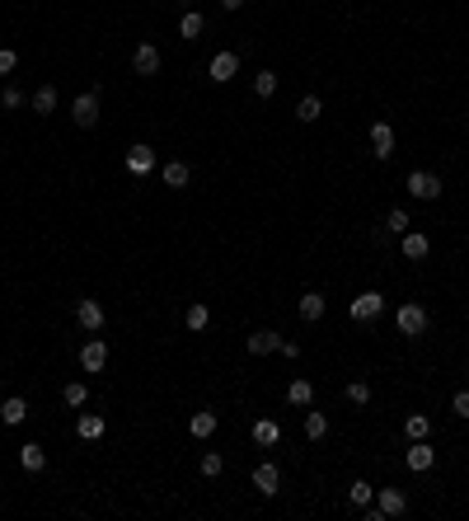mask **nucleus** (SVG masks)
Returning a JSON list of instances; mask_svg holds the SVG:
<instances>
[{
  "label": "nucleus",
  "instance_id": "obj_22",
  "mask_svg": "<svg viewBox=\"0 0 469 521\" xmlns=\"http://www.w3.org/2000/svg\"><path fill=\"white\" fill-rule=\"evenodd\" d=\"M19 460H24V470H33V474H38V470H47V451H43L38 442L19 446Z\"/></svg>",
  "mask_w": 469,
  "mask_h": 521
},
{
  "label": "nucleus",
  "instance_id": "obj_5",
  "mask_svg": "<svg viewBox=\"0 0 469 521\" xmlns=\"http://www.w3.org/2000/svg\"><path fill=\"white\" fill-rule=\"evenodd\" d=\"M104 362H108V343H104V338H85V347H80V366H85V371H104Z\"/></svg>",
  "mask_w": 469,
  "mask_h": 521
},
{
  "label": "nucleus",
  "instance_id": "obj_36",
  "mask_svg": "<svg viewBox=\"0 0 469 521\" xmlns=\"http://www.w3.org/2000/svg\"><path fill=\"white\" fill-rule=\"evenodd\" d=\"M15 66H19V52L15 48H0V76H10Z\"/></svg>",
  "mask_w": 469,
  "mask_h": 521
},
{
  "label": "nucleus",
  "instance_id": "obj_30",
  "mask_svg": "<svg viewBox=\"0 0 469 521\" xmlns=\"http://www.w3.org/2000/svg\"><path fill=\"white\" fill-rule=\"evenodd\" d=\"M253 95L272 99V95H277V76H272V71H258V76H253Z\"/></svg>",
  "mask_w": 469,
  "mask_h": 521
},
{
  "label": "nucleus",
  "instance_id": "obj_13",
  "mask_svg": "<svg viewBox=\"0 0 469 521\" xmlns=\"http://www.w3.org/2000/svg\"><path fill=\"white\" fill-rule=\"evenodd\" d=\"M300 319H305V324H314V319H324V310H328V300L319 296V291H305V296H300Z\"/></svg>",
  "mask_w": 469,
  "mask_h": 521
},
{
  "label": "nucleus",
  "instance_id": "obj_18",
  "mask_svg": "<svg viewBox=\"0 0 469 521\" xmlns=\"http://www.w3.org/2000/svg\"><path fill=\"white\" fill-rule=\"evenodd\" d=\"M253 442H258V446H277L281 442V423H277V418H258V423H253Z\"/></svg>",
  "mask_w": 469,
  "mask_h": 521
},
{
  "label": "nucleus",
  "instance_id": "obj_3",
  "mask_svg": "<svg viewBox=\"0 0 469 521\" xmlns=\"http://www.w3.org/2000/svg\"><path fill=\"white\" fill-rule=\"evenodd\" d=\"M380 310H385V296H380V291H361V296L352 300V305H347V315L361 319V324H366V319H375Z\"/></svg>",
  "mask_w": 469,
  "mask_h": 521
},
{
  "label": "nucleus",
  "instance_id": "obj_11",
  "mask_svg": "<svg viewBox=\"0 0 469 521\" xmlns=\"http://www.w3.org/2000/svg\"><path fill=\"white\" fill-rule=\"evenodd\" d=\"M76 319H80V329H85V333H99V329H104V305H99V300H80Z\"/></svg>",
  "mask_w": 469,
  "mask_h": 521
},
{
  "label": "nucleus",
  "instance_id": "obj_14",
  "mask_svg": "<svg viewBox=\"0 0 469 521\" xmlns=\"http://www.w3.org/2000/svg\"><path fill=\"white\" fill-rule=\"evenodd\" d=\"M127 169H132V174H150V169H155V151H150V146H132V151H127Z\"/></svg>",
  "mask_w": 469,
  "mask_h": 521
},
{
  "label": "nucleus",
  "instance_id": "obj_28",
  "mask_svg": "<svg viewBox=\"0 0 469 521\" xmlns=\"http://www.w3.org/2000/svg\"><path fill=\"white\" fill-rule=\"evenodd\" d=\"M319 113H324V104H319L314 95H305V99L296 104V118H300V123H319Z\"/></svg>",
  "mask_w": 469,
  "mask_h": 521
},
{
  "label": "nucleus",
  "instance_id": "obj_17",
  "mask_svg": "<svg viewBox=\"0 0 469 521\" xmlns=\"http://www.w3.org/2000/svg\"><path fill=\"white\" fill-rule=\"evenodd\" d=\"M24 418H29V404H24L19 395H10L5 404H0V423H5V427H19Z\"/></svg>",
  "mask_w": 469,
  "mask_h": 521
},
{
  "label": "nucleus",
  "instance_id": "obj_1",
  "mask_svg": "<svg viewBox=\"0 0 469 521\" xmlns=\"http://www.w3.org/2000/svg\"><path fill=\"white\" fill-rule=\"evenodd\" d=\"M404 188L413 193L418 202H437V197H441V179H437V174H427V169H413L404 179Z\"/></svg>",
  "mask_w": 469,
  "mask_h": 521
},
{
  "label": "nucleus",
  "instance_id": "obj_16",
  "mask_svg": "<svg viewBox=\"0 0 469 521\" xmlns=\"http://www.w3.org/2000/svg\"><path fill=\"white\" fill-rule=\"evenodd\" d=\"M76 437H80V442H99V437H104V418H99V413H80V418H76Z\"/></svg>",
  "mask_w": 469,
  "mask_h": 521
},
{
  "label": "nucleus",
  "instance_id": "obj_6",
  "mask_svg": "<svg viewBox=\"0 0 469 521\" xmlns=\"http://www.w3.org/2000/svg\"><path fill=\"white\" fill-rule=\"evenodd\" d=\"M71 118H76V127H94V123H99V90L80 95L76 104H71Z\"/></svg>",
  "mask_w": 469,
  "mask_h": 521
},
{
  "label": "nucleus",
  "instance_id": "obj_26",
  "mask_svg": "<svg viewBox=\"0 0 469 521\" xmlns=\"http://www.w3.org/2000/svg\"><path fill=\"white\" fill-rule=\"evenodd\" d=\"M202 29H206V19L197 15V10H188V15L178 19V33H183V38H202Z\"/></svg>",
  "mask_w": 469,
  "mask_h": 521
},
{
  "label": "nucleus",
  "instance_id": "obj_33",
  "mask_svg": "<svg viewBox=\"0 0 469 521\" xmlns=\"http://www.w3.org/2000/svg\"><path fill=\"white\" fill-rule=\"evenodd\" d=\"M347 498H352V503H357V507H366V503H371V498H375V489H371V484H366V479H357V484L347 489Z\"/></svg>",
  "mask_w": 469,
  "mask_h": 521
},
{
  "label": "nucleus",
  "instance_id": "obj_7",
  "mask_svg": "<svg viewBox=\"0 0 469 521\" xmlns=\"http://www.w3.org/2000/svg\"><path fill=\"white\" fill-rule=\"evenodd\" d=\"M404 465H408V470H413V474H427V470H432V465H437V451L427 446V437H422V442H413V446H408Z\"/></svg>",
  "mask_w": 469,
  "mask_h": 521
},
{
  "label": "nucleus",
  "instance_id": "obj_29",
  "mask_svg": "<svg viewBox=\"0 0 469 521\" xmlns=\"http://www.w3.org/2000/svg\"><path fill=\"white\" fill-rule=\"evenodd\" d=\"M305 437H310V442H319V437H328V418L324 413H305Z\"/></svg>",
  "mask_w": 469,
  "mask_h": 521
},
{
  "label": "nucleus",
  "instance_id": "obj_4",
  "mask_svg": "<svg viewBox=\"0 0 469 521\" xmlns=\"http://www.w3.org/2000/svg\"><path fill=\"white\" fill-rule=\"evenodd\" d=\"M375 507H380V517H404V512H408V493L385 484V489L375 493Z\"/></svg>",
  "mask_w": 469,
  "mask_h": 521
},
{
  "label": "nucleus",
  "instance_id": "obj_12",
  "mask_svg": "<svg viewBox=\"0 0 469 521\" xmlns=\"http://www.w3.org/2000/svg\"><path fill=\"white\" fill-rule=\"evenodd\" d=\"M253 489H258V493H267V498H272V493L281 489V474H277V465H272V460L253 465Z\"/></svg>",
  "mask_w": 469,
  "mask_h": 521
},
{
  "label": "nucleus",
  "instance_id": "obj_35",
  "mask_svg": "<svg viewBox=\"0 0 469 521\" xmlns=\"http://www.w3.org/2000/svg\"><path fill=\"white\" fill-rule=\"evenodd\" d=\"M220 470H225V460H220L216 451H206V456H202V474H206V479H216Z\"/></svg>",
  "mask_w": 469,
  "mask_h": 521
},
{
  "label": "nucleus",
  "instance_id": "obj_19",
  "mask_svg": "<svg viewBox=\"0 0 469 521\" xmlns=\"http://www.w3.org/2000/svg\"><path fill=\"white\" fill-rule=\"evenodd\" d=\"M432 253V239L422 230H404V258H427Z\"/></svg>",
  "mask_w": 469,
  "mask_h": 521
},
{
  "label": "nucleus",
  "instance_id": "obj_24",
  "mask_svg": "<svg viewBox=\"0 0 469 521\" xmlns=\"http://www.w3.org/2000/svg\"><path fill=\"white\" fill-rule=\"evenodd\" d=\"M183 324H188V329H192V333H202V329H206V324H211V310H206L202 300H197V305H188V315H183Z\"/></svg>",
  "mask_w": 469,
  "mask_h": 521
},
{
  "label": "nucleus",
  "instance_id": "obj_37",
  "mask_svg": "<svg viewBox=\"0 0 469 521\" xmlns=\"http://www.w3.org/2000/svg\"><path fill=\"white\" fill-rule=\"evenodd\" d=\"M451 409L460 413V418H469V390H455V399H451Z\"/></svg>",
  "mask_w": 469,
  "mask_h": 521
},
{
  "label": "nucleus",
  "instance_id": "obj_34",
  "mask_svg": "<svg viewBox=\"0 0 469 521\" xmlns=\"http://www.w3.org/2000/svg\"><path fill=\"white\" fill-rule=\"evenodd\" d=\"M371 399V385L366 380H347V404H366Z\"/></svg>",
  "mask_w": 469,
  "mask_h": 521
},
{
  "label": "nucleus",
  "instance_id": "obj_21",
  "mask_svg": "<svg viewBox=\"0 0 469 521\" xmlns=\"http://www.w3.org/2000/svg\"><path fill=\"white\" fill-rule=\"evenodd\" d=\"M277 347H281V338H277V333H267V329L249 333V352H253V357H267V352H277Z\"/></svg>",
  "mask_w": 469,
  "mask_h": 521
},
{
  "label": "nucleus",
  "instance_id": "obj_39",
  "mask_svg": "<svg viewBox=\"0 0 469 521\" xmlns=\"http://www.w3.org/2000/svg\"><path fill=\"white\" fill-rule=\"evenodd\" d=\"M239 5H244V0H220V10H239Z\"/></svg>",
  "mask_w": 469,
  "mask_h": 521
},
{
  "label": "nucleus",
  "instance_id": "obj_32",
  "mask_svg": "<svg viewBox=\"0 0 469 521\" xmlns=\"http://www.w3.org/2000/svg\"><path fill=\"white\" fill-rule=\"evenodd\" d=\"M385 230H390V235H404V230H408V211H404V207H394L390 216H385Z\"/></svg>",
  "mask_w": 469,
  "mask_h": 521
},
{
  "label": "nucleus",
  "instance_id": "obj_9",
  "mask_svg": "<svg viewBox=\"0 0 469 521\" xmlns=\"http://www.w3.org/2000/svg\"><path fill=\"white\" fill-rule=\"evenodd\" d=\"M234 71H239V57H234V52H216V57H211V66H206V76L216 80V85L234 80Z\"/></svg>",
  "mask_w": 469,
  "mask_h": 521
},
{
  "label": "nucleus",
  "instance_id": "obj_38",
  "mask_svg": "<svg viewBox=\"0 0 469 521\" xmlns=\"http://www.w3.org/2000/svg\"><path fill=\"white\" fill-rule=\"evenodd\" d=\"M0 104H5V109H19V104H24V95H19L15 85H10V90H5V95H0Z\"/></svg>",
  "mask_w": 469,
  "mask_h": 521
},
{
  "label": "nucleus",
  "instance_id": "obj_27",
  "mask_svg": "<svg viewBox=\"0 0 469 521\" xmlns=\"http://www.w3.org/2000/svg\"><path fill=\"white\" fill-rule=\"evenodd\" d=\"M29 104H33V113H52V109H57V90H52V85H43V90H33Z\"/></svg>",
  "mask_w": 469,
  "mask_h": 521
},
{
  "label": "nucleus",
  "instance_id": "obj_31",
  "mask_svg": "<svg viewBox=\"0 0 469 521\" xmlns=\"http://www.w3.org/2000/svg\"><path fill=\"white\" fill-rule=\"evenodd\" d=\"M62 399L71 404V409H85V399H90V390H85V380H71V385L62 390Z\"/></svg>",
  "mask_w": 469,
  "mask_h": 521
},
{
  "label": "nucleus",
  "instance_id": "obj_2",
  "mask_svg": "<svg viewBox=\"0 0 469 521\" xmlns=\"http://www.w3.org/2000/svg\"><path fill=\"white\" fill-rule=\"evenodd\" d=\"M394 324H399V333H404V338H418V333L427 329V310H422L418 300H408V305H399Z\"/></svg>",
  "mask_w": 469,
  "mask_h": 521
},
{
  "label": "nucleus",
  "instance_id": "obj_15",
  "mask_svg": "<svg viewBox=\"0 0 469 521\" xmlns=\"http://www.w3.org/2000/svg\"><path fill=\"white\" fill-rule=\"evenodd\" d=\"M216 413L211 409H202V413H192V418H188V432H192V437H197V442H206V437H211V432H216Z\"/></svg>",
  "mask_w": 469,
  "mask_h": 521
},
{
  "label": "nucleus",
  "instance_id": "obj_10",
  "mask_svg": "<svg viewBox=\"0 0 469 521\" xmlns=\"http://www.w3.org/2000/svg\"><path fill=\"white\" fill-rule=\"evenodd\" d=\"M371 146H375L371 151L375 160H390L394 155V127L390 123H371Z\"/></svg>",
  "mask_w": 469,
  "mask_h": 521
},
{
  "label": "nucleus",
  "instance_id": "obj_20",
  "mask_svg": "<svg viewBox=\"0 0 469 521\" xmlns=\"http://www.w3.org/2000/svg\"><path fill=\"white\" fill-rule=\"evenodd\" d=\"M160 179H164V188H188V179H192V169H188L183 160H169Z\"/></svg>",
  "mask_w": 469,
  "mask_h": 521
},
{
  "label": "nucleus",
  "instance_id": "obj_23",
  "mask_svg": "<svg viewBox=\"0 0 469 521\" xmlns=\"http://www.w3.org/2000/svg\"><path fill=\"white\" fill-rule=\"evenodd\" d=\"M286 399L305 409V404H310V399H314V385H310V380H305V376H296V380H291V385H286Z\"/></svg>",
  "mask_w": 469,
  "mask_h": 521
},
{
  "label": "nucleus",
  "instance_id": "obj_8",
  "mask_svg": "<svg viewBox=\"0 0 469 521\" xmlns=\"http://www.w3.org/2000/svg\"><path fill=\"white\" fill-rule=\"evenodd\" d=\"M132 66H136V76H160V48L155 43H141L132 52Z\"/></svg>",
  "mask_w": 469,
  "mask_h": 521
},
{
  "label": "nucleus",
  "instance_id": "obj_25",
  "mask_svg": "<svg viewBox=\"0 0 469 521\" xmlns=\"http://www.w3.org/2000/svg\"><path fill=\"white\" fill-rule=\"evenodd\" d=\"M404 432H408V437H413V442H422V437H427V432H432V418H427V413H408Z\"/></svg>",
  "mask_w": 469,
  "mask_h": 521
}]
</instances>
